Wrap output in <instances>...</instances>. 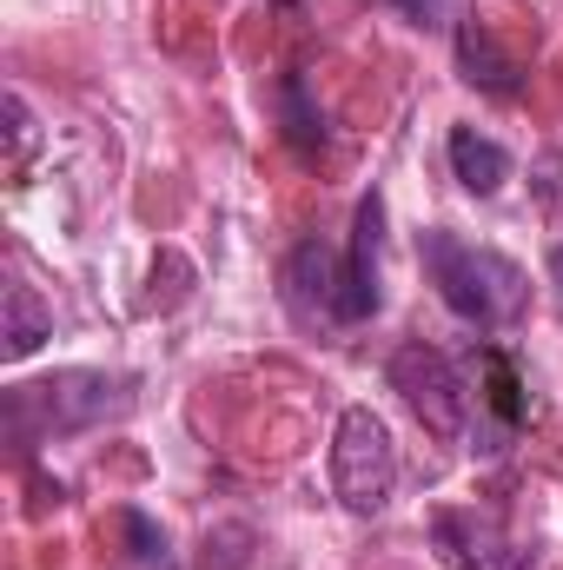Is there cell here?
<instances>
[{"label": "cell", "instance_id": "cell-1", "mask_svg": "<svg viewBox=\"0 0 563 570\" xmlns=\"http://www.w3.org/2000/svg\"><path fill=\"white\" fill-rule=\"evenodd\" d=\"M418 259H424V273H431V285H437V298L451 305V318H464L477 332H504L531 305V273L517 259H504L491 246H471V239H457L444 226L424 233Z\"/></svg>", "mask_w": 563, "mask_h": 570}, {"label": "cell", "instance_id": "cell-2", "mask_svg": "<svg viewBox=\"0 0 563 570\" xmlns=\"http://www.w3.org/2000/svg\"><path fill=\"white\" fill-rule=\"evenodd\" d=\"M134 412V379L127 372H53V379H33V385H13L7 392V431L13 444H47V438H73V431H93L107 419H127Z\"/></svg>", "mask_w": 563, "mask_h": 570}, {"label": "cell", "instance_id": "cell-3", "mask_svg": "<svg viewBox=\"0 0 563 570\" xmlns=\"http://www.w3.org/2000/svg\"><path fill=\"white\" fill-rule=\"evenodd\" d=\"M332 491L352 518H372L392 504L398 491V444L392 425L372 412V405H345L338 431H332Z\"/></svg>", "mask_w": 563, "mask_h": 570}, {"label": "cell", "instance_id": "cell-4", "mask_svg": "<svg viewBox=\"0 0 563 570\" xmlns=\"http://www.w3.org/2000/svg\"><path fill=\"white\" fill-rule=\"evenodd\" d=\"M392 392L412 405L424 419V431H437V438H464L471 431V385H464V372H457V358L451 352H437V345H398L392 352Z\"/></svg>", "mask_w": 563, "mask_h": 570}, {"label": "cell", "instance_id": "cell-5", "mask_svg": "<svg viewBox=\"0 0 563 570\" xmlns=\"http://www.w3.org/2000/svg\"><path fill=\"white\" fill-rule=\"evenodd\" d=\"M431 544H437V558L451 570H524L531 564V551L504 531V518L497 511H457V504H444V511H431Z\"/></svg>", "mask_w": 563, "mask_h": 570}, {"label": "cell", "instance_id": "cell-6", "mask_svg": "<svg viewBox=\"0 0 563 570\" xmlns=\"http://www.w3.org/2000/svg\"><path fill=\"white\" fill-rule=\"evenodd\" d=\"M285 298L298 318H325L345 325V253L325 239H298L285 259Z\"/></svg>", "mask_w": 563, "mask_h": 570}, {"label": "cell", "instance_id": "cell-7", "mask_svg": "<svg viewBox=\"0 0 563 570\" xmlns=\"http://www.w3.org/2000/svg\"><path fill=\"white\" fill-rule=\"evenodd\" d=\"M378 253H385V199L365 193L358 213H352V246H345V325H358V318H372L385 305Z\"/></svg>", "mask_w": 563, "mask_h": 570}, {"label": "cell", "instance_id": "cell-8", "mask_svg": "<svg viewBox=\"0 0 563 570\" xmlns=\"http://www.w3.org/2000/svg\"><path fill=\"white\" fill-rule=\"evenodd\" d=\"M444 153H451L457 186H464V193H477V199H491V193L511 179V153L491 140V134H477V127H451Z\"/></svg>", "mask_w": 563, "mask_h": 570}, {"label": "cell", "instance_id": "cell-9", "mask_svg": "<svg viewBox=\"0 0 563 570\" xmlns=\"http://www.w3.org/2000/svg\"><path fill=\"white\" fill-rule=\"evenodd\" d=\"M457 67H464L471 87H484V94H497V100L517 94V60L497 47V33H491L484 20H464V27H457Z\"/></svg>", "mask_w": 563, "mask_h": 570}, {"label": "cell", "instance_id": "cell-10", "mask_svg": "<svg viewBox=\"0 0 563 570\" xmlns=\"http://www.w3.org/2000/svg\"><path fill=\"white\" fill-rule=\"evenodd\" d=\"M7 358L20 365V358H33L47 338H53V312L33 298V285H7Z\"/></svg>", "mask_w": 563, "mask_h": 570}, {"label": "cell", "instance_id": "cell-11", "mask_svg": "<svg viewBox=\"0 0 563 570\" xmlns=\"http://www.w3.org/2000/svg\"><path fill=\"white\" fill-rule=\"evenodd\" d=\"M484 405L497 419V451H504V438L524 425V385H517V365L504 352H484Z\"/></svg>", "mask_w": 563, "mask_h": 570}, {"label": "cell", "instance_id": "cell-12", "mask_svg": "<svg viewBox=\"0 0 563 570\" xmlns=\"http://www.w3.org/2000/svg\"><path fill=\"white\" fill-rule=\"evenodd\" d=\"M246 558H253V531H246V524H226V531L206 538L199 570H246Z\"/></svg>", "mask_w": 563, "mask_h": 570}, {"label": "cell", "instance_id": "cell-13", "mask_svg": "<svg viewBox=\"0 0 563 570\" xmlns=\"http://www.w3.org/2000/svg\"><path fill=\"white\" fill-rule=\"evenodd\" d=\"M392 7H398L405 20H418V27H451L464 0H392Z\"/></svg>", "mask_w": 563, "mask_h": 570}, {"label": "cell", "instance_id": "cell-14", "mask_svg": "<svg viewBox=\"0 0 563 570\" xmlns=\"http://www.w3.org/2000/svg\"><path fill=\"white\" fill-rule=\"evenodd\" d=\"M7 140H13V166L27 159V146H33V114H27V100L20 94H7Z\"/></svg>", "mask_w": 563, "mask_h": 570}]
</instances>
